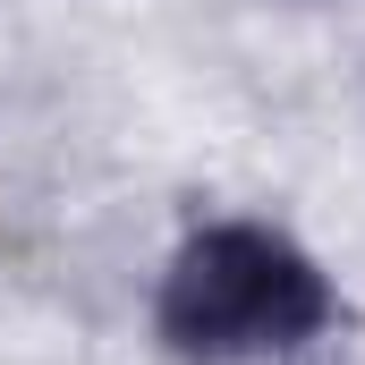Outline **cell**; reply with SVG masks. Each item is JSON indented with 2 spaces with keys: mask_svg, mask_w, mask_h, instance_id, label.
<instances>
[{
  "mask_svg": "<svg viewBox=\"0 0 365 365\" xmlns=\"http://www.w3.org/2000/svg\"><path fill=\"white\" fill-rule=\"evenodd\" d=\"M340 323V289L306 238L255 212L195 221L153 280V340L179 365H272Z\"/></svg>",
  "mask_w": 365,
  "mask_h": 365,
  "instance_id": "obj_1",
  "label": "cell"
}]
</instances>
